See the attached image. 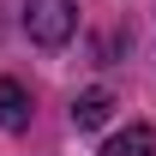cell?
I'll return each instance as SVG.
<instances>
[{
    "label": "cell",
    "instance_id": "4",
    "mask_svg": "<svg viewBox=\"0 0 156 156\" xmlns=\"http://www.w3.org/2000/svg\"><path fill=\"white\" fill-rule=\"evenodd\" d=\"M102 156H156V132L144 126V120H132L126 132H114L108 144H102Z\"/></svg>",
    "mask_w": 156,
    "mask_h": 156
},
{
    "label": "cell",
    "instance_id": "1",
    "mask_svg": "<svg viewBox=\"0 0 156 156\" xmlns=\"http://www.w3.org/2000/svg\"><path fill=\"white\" fill-rule=\"evenodd\" d=\"M24 36L36 48H66L78 36V6L72 0H24Z\"/></svg>",
    "mask_w": 156,
    "mask_h": 156
},
{
    "label": "cell",
    "instance_id": "3",
    "mask_svg": "<svg viewBox=\"0 0 156 156\" xmlns=\"http://www.w3.org/2000/svg\"><path fill=\"white\" fill-rule=\"evenodd\" d=\"M108 108H114V96H108L102 84H90V90L72 96V126H78V132H96L102 120H108Z\"/></svg>",
    "mask_w": 156,
    "mask_h": 156
},
{
    "label": "cell",
    "instance_id": "2",
    "mask_svg": "<svg viewBox=\"0 0 156 156\" xmlns=\"http://www.w3.org/2000/svg\"><path fill=\"white\" fill-rule=\"evenodd\" d=\"M30 126V90L18 78H0V132H24Z\"/></svg>",
    "mask_w": 156,
    "mask_h": 156
}]
</instances>
